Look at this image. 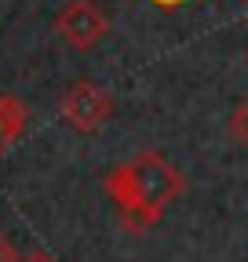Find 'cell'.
<instances>
[{
    "label": "cell",
    "mask_w": 248,
    "mask_h": 262,
    "mask_svg": "<svg viewBox=\"0 0 248 262\" xmlns=\"http://www.w3.org/2000/svg\"><path fill=\"white\" fill-rule=\"evenodd\" d=\"M186 189V179L175 164L161 153H139L128 164H117L106 175V196L117 204L120 222L132 233H146L153 222H161L164 208Z\"/></svg>",
    "instance_id": "1"
},
{
    "label": "cell",
    "mask_w": 248,
    "mask_h": 262,
    "mask_svg": "<svg viewBox=\"0 0 248 262\" xmlns=\"http://www.w3.org/2000/svg\"><path fill=\"white\" fill-rule=\"evenodd\" d=\"M117 113V98L95 80H73L58 98V117L80 135H95Z\"/></svg>",
    "instance_id": "2"
},
{
    "label": "cell",
    "mask_w": 248,
    "mask_h": 262,
    "mask_svg": "<svg viewBox=\"0 0 248 262\" xmlns=\"http://www.w3.org/2000/svg\"><path fill=\"white\" fill-rule=\"evenodd\" d=\"M55 33L58 40L73 51H91L106 40L110 33V15L99 0H66L62 11L55 15Z\"/></svg>",
    "instance_id": "3"
},
{
    "label": "cell",
    "mask_w": 248,
    "mask_h": 262,
    "mask_svg": "<svg viewBox=\"0 0 248 262\" xmlns=\"http://www.w3.org/2000/svg\"><path fill=\"white\" fill-rule=\"evenodd\" d=\"M29 127V106L18 95H0V157L11 153Z\"/></svg>",
    "instance_id": "4"
},
{
    "label": "cell",
    "mask_w": 248,
    "mask_h": 262,
    "mask_svg": "<svg viewBox=\"0 0 248 262\" xmlns=\"http://www.w3.org/2000/svg\"><path fill=\"white\" fill-rule=\"evenodd\" d=\"M226 131H230V139H234L237 146H248V98L234 106V113H230V120H226Z\"/></svg>",
    "instance_id": "5"
},
{
    "label": "cell",
    "mask_w": 248,
    "mask_h": 262,
    "mask_svg": "<svg viewBox=\"0 0 248 262\" xmlns=\"http://www.w3.org/2000/svg\"><path fill=\"white\" fill-rule=\"evenodd\" d=\"M0 262H22V255H18V248L8 233H0Z\"/></svg>",
    "instance_id": "6"
},
{
    "label": "cell",
    "mask_w": 248,
    "mask_h": 262,
    "mask_svg": "<svg viewBox=\"0 0 248 262\" xmlns=\"http://www.w3.org/2000/svg\"><path fill=\"white\" fill-rule=\"evenodd\" d=\"M22 262H55V255H48V251H29V255H22Z\"/></svg>",
    "instance_id": "7"
},
{
    "label": "cell",
    "mask_w": 248,
    "mask_h": 262,
    "mask_svg": "<svg viewBox=\"0 0 248 262\" xmlns=\"http://www.w3.org/2000/svg\"><path fill=\"white\" fill-rule=\"evenodd\" d=\"M150 4H157L161 11H175V8H182L186 0H150Z\"/></svg>",
    "instance_id": "8"
}]
</instances>
